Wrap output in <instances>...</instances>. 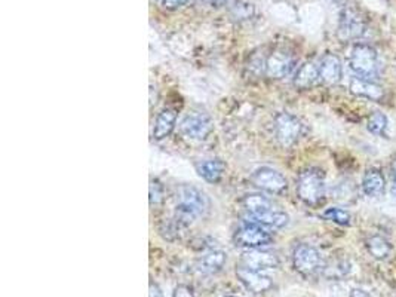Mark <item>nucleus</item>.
I'll return each mask as SVG.
<instances>
[{"mask_svg":"<svg viewBox=\"0 0 396 297\" xmlns=\"http://www.w3.org/2000/svg\"><path fill=\"white\" fill-rule=\"evenodd\" d=\"M297 195L310 207L319 205L325 198V176L321 169L309 168L297 178Z\"/></svg>","mask_w":396,"mask_h":297,"instance_id":"obj_1","label":"nucleus"},{"mask_svg":"<svg viewBox=\"0 0 396 297\" xmlns=\"http://www.w3.org/2000/svg\"><path fill=\"white\" fill-rule=\"evenodd\" d=\"M349 66L352 72L357 73L359 78H376L378 73V55L370 45L358 44L350 52Z\"/></svg>","mask_w":396,"mask_h":297,"instance_id":"obj_2","label":"nucleus"},{"mask_svg":"<svg viewBox=\"0 0 396 297\" xmlns=\"http://www.w3.org/2000/svg\"><path fill=\"white\" fill-rule=\"evenodd\" d=\"M273 241L272 234L256 223H244L233 234L235 246L247 250L263 248Z\"/></svg>","mask_w":396,"mask_h":297,"instance_id":"obj_3","label":"nucleus"},{"mask_svg":"<svg viewBox=\"0 0 396 297\" xmlns=\"http://www.w3.org/2000/svg\"><path fill=\"white\" fill-rule=\"evenodd\" d=\"M292 266L294 269L303 277H312L322 272L323 262L321 253L309 244L297 246L292 253Z\"/></svg>","mask_w":396,"mask_h":297,"instance_id":"obj_4","label":"nucleus"},{"mask_svg":"<svg viewBox=\"0 0 396 297\" xmlns=\"http://www.w3.org/2000/svg\"><path fill=\"white\" fill-rule=\"evenodd\" d=\"M303 134V123L291 113H279L275 118V137L282 147L294 146Z\"/></svg>","mask_w":396,"mask_h":297,"instance_id":"obj_5","label":"nucleus"},{"mask_svg":"<svg viewBox=\"0 0 396 297\" xmlns=\"http://www.w3.org/2000/svg\"><path fill=\"white\" fill-rule=\"evenodd\" d=\"M252 185L268 193L280 195L284 193L288 188L287 178L282 176L279 171L268 166H260L256 171L251 174Z\"/></svg>","mask_w":396,"mask_h":297,"instance_id":"obj_6","label":"nucleus"},{"mask_svg":"<svg viewBox=\"0 0 396 297\" xmlns=\"http://www.w3.org/2000/svg\"><path fill=\"white\" fill-rule=\"evenodd\" d=\"M181 133L190 140H205L214 131V122L204 111H193L181 121Z\"/></svg>","mask_w":396,"mask_h":297,"instance_id":"obj_7","label":"nucleus"},{"mask_svg":"<svg viewBox=\"0 0 396 297\" xmlns=\"http://www.w3.org/2000/svg\"><path fill=\"white\" fill-rule=\"evenodd\" d=\"M365 32V20L357 9L346 8L338 23L337 36L342 42H350L359 39Z\"/></svg>","mask_w":396,"mask_h":297,"instance_id":"obj_8","label":"nucleus"},{"mask_svg":"<svg viewBox=\"0 0 396 297\" xmlns=\"http://www.w3.org/2000/svg\"><path fill=\"white\" fill-rule=\"evenodd\" d=\"M177 204L185 205L190 210H193L197 216H205L209 211V200L208 196L201 190L192 185H181L177 188Z\"/></svg>","mask_w":396,"mask_h":297,"instance_id":"obj_9","label":"nucleus"},{"mask_svg":"<svg viewBox=\"0 0 396 297\" xmlns=\"http://www.w3.org/2000/svg\"><path fill=\"white\" fill-rule=\"evenodd\" d=\"M239 266L248 267L252 271H266V269H275L279 266V259L273 251H267L261 248L248 250L242 254V257L239 260Z\"/></svg>","mask_w":396,"mask_h":297,"instance_id":"obj_10","label":"nucleus"},{"mask_svg":"<svg viewBox=\"0 0 396 297\" xmlns=\"http://www.w3.org/2000/svg\"><path fill=\"white\" fill-rule=\"evenodd\" d=\"M295 66L294 56L285 51H275L266 60V75L271 79H284L287 78Z\"/></svg>","mask_w":396,"mask_h":297,"instance_id":"obj_11","label":"nucleus"},{"mask_svg":"<svg viewBox=\"0 0 396 297\" xmlns=\"http://www.w3.org/2000/svg\"><path fill=\"white\" fill-rule=\"evenodd\" d=\"M236 275H237L239 281L245 286V289L254 294H263L271 290L273 286L271 278L263 275L260 271H252L244 266L236 267Z\"/></svg>","mask_w":396,"mask_h":297,"instance_id":"obj_12","label":"nucleus"},{"mask_svg":"<svg viewBox=\"0 0 396 297\" xmlns=\"http://www.w3.org/2000/svg\"><path fill=\"white\" fill-rule=\"evenodd\" d=\"M342 61L334 54H325L319 64V80L325 85H335L342 80Z\"/></svg>","mask_w":396,"mask_h":297,"instance_id":"obj_13","label":"nucleus"},{"mask_svg":"<svg viewBox=\"0 0 396 297\" xmlns=\"http://www.w3.org/2000/svg\"><path fill=\"white\" fill-rule=\"evenodd\" d=\"M228 262V254L221 250H209L196 262V269L202 275H216Z\"/></svg>","mask_w":396,"mask_h":297,"instance_id":"obj_14","label":"nucleus"},{"mask_svg":"<svg viewBox=\"0 0 396 297\" xmlns=\"http://www.w3.org/2000/svg\"><path fill=\"white\" fill-rule=\"evenodd\" d=\"M349 90L353 95L369 98V100H373V102L381 100L385 95V91L380 87V85H377L376 82H371V79H365V78H359V76L350 79Z\"/></svg>","mask_w":396,"mask_h":297,"instance_id":"obj_15","label":"nucleus"},{"mask_svg":"<svg viewBox=\"0 0 396 297\" xmlns=\"http://www.w3.org/2000/svg\"><path fill=\"white\" fill-rule=\"evenodd\" d=\"M245 219L248 223H256V224L264 226V228H272V229L285 228L290 222L288 214L278 208H272V210L264 211V213H260L256 216H247Z\"/></svg>","mask_w":396,"mask_h":297,"instance_id":"obj_16","label":"nucleus"},{"mask_svg":"<svg viewBox=\"0 0 396 297\" xmlns=\"http://www.w3.org/2000/svg\"><path fill=\"white\" fill-rule=\"evenodd\" d=\"M177 123V111L173 109H163L154 122L153 126V138L154 140H163L171 134L175 128Z\"/></svg>","mask_w":396,"mask_h":297,"instance_id":"obj_17","label":"nucleus"},{"mask_svg":"<svg viewBox=\"0 0 396 297\" xmlns=\"http://www.w3.org/2000/svg\"><path fill=\"white\" fill-rule=\"evenodd\" d=\"M196 171L208 183H218L225 171V165L218 158L205 159L196 165Z\"/></svg>","mask_w":396,"mask_h":297,"instance_id":"obj_18","label":"nucleus"},{"mask_svg":"<svg viewBox=\"0 0 396 297\" xmlns=\"http://www.w3.org/2000/svg\"><path fill=\"white\" fill-rule=\"evenodd\" d=\"M385 188H386L385 177L381 174L380 169L371 168L365 173L362 178V190L366 196H373V198L381 196L385 193Z\"/></svg>","mask_w":396,"mask_h":297,"instance_id":"obj_19","label":"nucleus"},{"mask_svg":"<svg viewBox=\"0 0 396 297\" xmlns=\"http://www.w3.org/2000/svg\"><path fill=\"white\" fill-rule=\"evenodd\" d=\"M319 80V67L314 63L303 64L294 76V87L299 90H309Z\"/></svg>","mask_w":396,"mask_h":297,"instance_id":"obj_20","label":"nucleus"},{"mask_svg":"<svg viewBox=\"0 0 396 297\" xmlns=\"http://www.w3.org/2000/svg\"><path fill=\"white\" fill-rule=\"evenodd\" d=\"M242 207L247 211V216H256V214L264 213V211L275 208L268 198L259 195V193L245 195L242 198Z\"/></svg>","mask_w":396,"mask_h":297,"instance_id":"obj_21","label":"nucleus"},{"mask_svg":"<svg viewBox=\"0 0 396 297\" xmlns=\"http://www.w3.org/2000/svg\"><path fill=\"white\" fill-rule=\"evenodd\" d=\"M366 250H369V253L374 259L385 260L390 256L392 246L385 236L371 235L369 239H366Z\"/></svg>","mask_w":396,"mask_h":297,"instance_id":"obj_22","label":"nucleus"},{"mask_svg":"<svg viewBox=\"0 0 396 297\" xmlns=\"http://www.w3.org/2000/svg\"><path fill=\"white\" fill-rule=\"evenodd\" d=\"M350 272V263L346 260H334L330 265H323L322 274L328 279H342Z\"/></svg>","mask_w":396,"mask_h":297,"instance_id":"obj_23","label":"nucleus"},{"mask_svg":"<svg viewBox=\"0 0 396 297\" xmlns=\"http://www.w3.org/2000/svg\"><path fill=\"white\" fill-rule=\"evenodd\" d=\"M181 229H185V226L181 223H178L174 217L165 220L161 226V234L168 241H175V239H180L181 236Z\"/></svg>","mask_w":396,"mask_h":297,"instance_id":"obj_24","label":"nucleus"},{"mask_svg":"<svg viewBox=\"0 0 396 297\" xmlns=\"http://www.w3.org/2000/svg\"><path fill=\"white\" fill-rule=\"evenodd\" d=\"M388 130V116L385 113L376 111L369 119V131L376 135H385Z\"/></svg>","mask_w":396,"mask_h":297,"instance_id":"obj_25","label":"nucleus"},{"mask_svg":"<svg viewBox=\"0 0 396 297\" xmlns=\"http://www.w3.org/2000/svg\"><path fill=\"white\" fill-rule=\"evenodd\" d=\"M323 219H327L330 222H334L337 224H342V226H347L350 224V214L347 213L346 210L343 208H337V207H333V208H328V210H325L323 211Z\"/></svg>","mask_w":396,"mask_h":297,"instance_id":"obj_26","label":"nucleus"},{"mask_svg":"<svg viewBox=\"0 0 396 297\" xmlns=\"http://www.w3.org/2000/svg\"><path fill=\"white\" fill-rule=\"evenodd\" d=\"M230 16L235 21H245L254 16V6L245 2H236L230 6Z\"/></svg>","mask_w":396,"mask_h":297,"instance_id":"obj_27","label":"nucleus"},{"mask_svg":"<svg viewBox=\"0 0 396 297\" xmlns=\"http://www.w3.org/2000/svg\"><path fill=\"white\" fill-rule=\"evenodd\" d=\"M165 200V190H163V185L156 180V178H151L150 181V205L151 207H156L161 205Z\"/></svg>","mask_w":396,"mask_h":297,"instance_id":"obj_28","label":"nucleus"},{"mask_svg":"<svg viewBox=\"0 0 396 297\" xmlns=\"http://www.w3.org/2000/svg\"><path fill=\"white\" fill-rule=\"evenodd\" d=\"M189 0H162V6L168 11H175L181 6H185Z\"/></svg>","mask_w":396,"mask_h":297,"instance_id":"obj_29","label":"nucleus"},{"mask_svg":"<svg viewBox=\"0 0 396 297\" xmlns=\"http://www.w3.org/2000/svg\"><path fill=\"white\" fill-rule=\"evenodd\" d=\"M173 297H194V293L189 286L181 284V286L175 287V290L173 293Z\"/></svg>","mask_w":396,"mask_h":297,"instance_id":"obj_30","label":"nucleus"},{"mask_svg":"<svg viewBox=\"0 0 396 297\" xmlns=\"http://www.w3.org/2000/svg\"><path fill=\"white\" fill-rule=\"evenodd\" d=\"M204 2L212 8H224V6L235 5L236 0H204Z\"/></svg>","mask_w":396,"mask_h":297,"instance_id":"obj_31","label":"nucleus"},{"mask_svg":"<svg viewBox=\"0 0 396 297\" xmlns=\"http://www.w3.org/2000/svg\"><path fill=\"white\" fill-rule=\"evenodd\" d=\"M149 296H150V297H163V294H162V291H161V289H159V286L156 284V282L150 281V291H149Z\"/></svg>","mask_w":396,"mask_h":297,"instance_id":"obj_32","label":"nucleus"},{"mask_svg":"<svg viewBox=\"0 0 396 297\" xmlns=\"http://www.w3.org/2000/svg\"><path fill=\"white\" fill-rule=\"evenodd\" d=\"M390 173H392V192L393 195H396V159L390 166Z\"/></svg>","mask_w":396,"mask_h":297,"instance_id":"obj_33","label":"nucleus"},{"mask_svg":"<svg viewBox=\"0 0 396 297\" xmlns=\"http://www.w3.org/2000/svg\"><path fill=\"white\" fill-rule=\"evenodd\" d=\"M350 297H371V296H370L369 293H366L365 290H359V289H357V290H353V291H352Z\"/></svg>","mask_w":396,"mask_h":297,"instance_id":"obj_34","label":"nucleus"},{"mask_svg":"<svg viewBox=\"0 0 396 297\" xmlns=\"http://www.w3.org/2000/svg\"><path fill=\"white\" fill-rule=\"evenodd\" d=\"M230 297H233V296H230Z\"/></svg>","mask_w":396,"mask_h":297,"instance_id":"obj_35","label":"nucleus"}]
</instances>
